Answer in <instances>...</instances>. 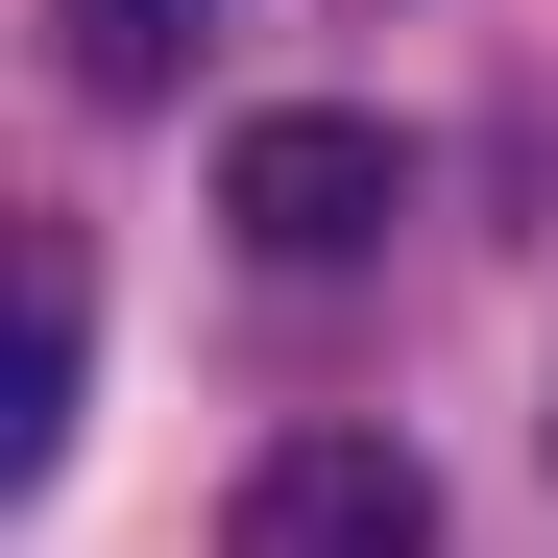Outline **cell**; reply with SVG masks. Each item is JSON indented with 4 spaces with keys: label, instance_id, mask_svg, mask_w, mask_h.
<instances>
[{
    "label": "cell",
    "instance_id": "cell-3",
    "mask_svg": "<svg viewBox=\"0 0 558 558\" xmlns=\"http://www.w3.org/2000/svg\"><path fill=\"white\" fill-rule=\"evenodd\" d=\"M195 25H219V0H49L73 98H170V73H195Z\"/></svg>",
    "mask_w": 558,
    "mask_h": 558
},
{
    "label": "cell",
    "instance_id": "cell-4",
    "mask_svg": "<svg viewBox=\"0 0 558 558\" xmlns=\"http://www.w3.org/2000/svg\"><path fill=\"white\" fill-rule=\"evenodd\" d=\"M73 437V267H25V413H0V461Z\"/></svg>",
    "mask_w": 558,
    "mask_h": 558
},
{
    "label": "cell",
    "instance_id": "cell-1",
    "mask_svg": "<svg viewBox=\"0 0 558 558\" xmlns=\"http://www.w3.org/2000/svg\"><path fill=\"white\" fill-rule=\"evenodd\" d=\"M219 219H243L267 267H364V243L413 219V146L364 122V98H267V122L219 146Z\"/></svg>",
    "mask_w": 558,
    "mask_h": 558
},
{
    "label": "cell",
    "instance_id": "cell-2",
    "mask_svg": "<svg viewBox=\"0 0 558 558\" xmlns=\"http://www.w3.org/2000/svg\"><path fill=\"white\" fill-rule=\"evenodd\" d=\"M219 558H437V461L413 437H267Z\"/></svg>",
    "mask_w": 558,
    "mask_h": 558
}]
</instances>
